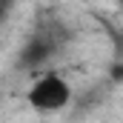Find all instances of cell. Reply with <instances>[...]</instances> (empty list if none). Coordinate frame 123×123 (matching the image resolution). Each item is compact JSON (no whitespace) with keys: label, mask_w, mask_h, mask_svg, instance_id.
I'll use <instances>...</instances> for the list:
<instances>
[{"label":"cell","mask_w":123,"mask_h":123,"mask_svg":"<svg viewBox=\"0 0 123 123\" xmlns=\"http://www.w3.org/2000/svg\"><path fill=\"white\" fill-rule=\"evenodd\" d=\"M26 103L40 115H52V112H63L72 103V83L57 74V72H46L40 74L26 92Z\"/></svg>","instance_id":"cell-1"}]
</instances>
